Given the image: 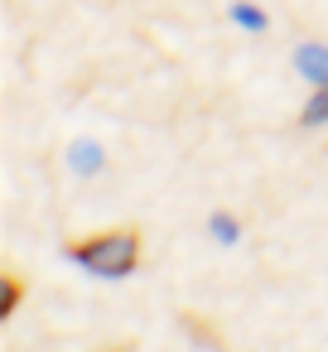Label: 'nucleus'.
I'll return each mask as SVG.
<instances>
[{
  "label": "nucleus",
  "instance_id": "obj_2",
  "mask_svg": "<svg viewBox=\"0 0 328 352\" xmlns=\"http://www.w3.org/2000/svg\"><path fill=\"white\" fill-rule=\"evenodd\" d=\"M294 73L314 87H328V44H299L294 49Z\"/></svg>",
  "mask_w": 328,
  "mask_h": 352
},
{
  "label": "nucleus",
  "instance_id": "obj_1",
  "mask_svg": "<svg viewBox=\"0 0 328 352\" xmlns=\"http://www.w3.org/2000/svg\"><path fill=\"white\" fill-rule=\"evenodd\" d=\"M78 265L92 270V275L121 280V275L135 270V236H131V232H111V236L83 241V246H78Z\"/></svg>",
  "mask_w": 328,
  "mask_h": 352
},
{
  "label": "nucleus",
  "instance_id": "obj_3",
  "mask_svg": "<svg viewBox=\"0 0 328 352\" xmlns=\"http://www.w3.org/2000/svg\"><path fill=\"white\" fill-rule=\"evenodd\" d=\"M227 20H232L237 30H251V34H261V30H265V10H261V6H251V0H232V6H227Z\"/></svg>",
  "mask_w": 328,
  "mask_h": 352
},
{
  "label": "nucleus",
  "instance_id": "obj_6",
  "mask_svg": "<svg viewBox=\"0 0 328 352\" xmlns=\"http://www.w3.org/2000/svg\"><path fill=\"white\" fill-rule=\"evenodd\" d=\"M208 227H212V236H217L222 246H232V241H237V222H232V217H212Z\"/></svg>",
  "mask_w": 328,
  "mask_h": 352
},
{
  "label": "nucleus",
  "instance_id": "obj_5",
  "mask_svg": "<svg viewBox=\"0 0 328 352\" xmlns=\"http://www.w3.org/2000/svg\"><path fill=\"white\" fill-rule=\"evenodd\" d=\"M323 121H328V87H318L304 107V126H323Z\"/></svg>",
  "mask_w": 328,
  "mask_h": 352
},
{
  "label": "nucleus",
  "instance_id": "obj_4",
  "mask_svg": "<svg viewBox=\"0 0 328 352\" xmlns=\"http://www.w3.org/2000/svg\"><path fill=\"white\" fill-rule=\"evenodd\" d=\"M68 164H73L78 174H97V169H102V150H97L92 140H78V145L68 150Z\"/></svg>",
  "mask_w": 328,
  "mask_h": 352
}]
</instances>
